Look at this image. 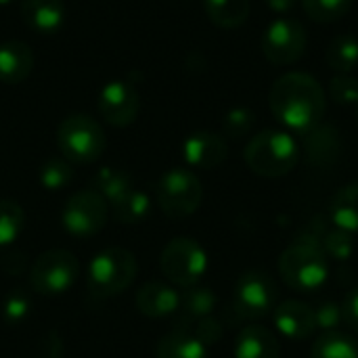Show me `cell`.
<instances>
[{
    "label": "cell",
    "instance_id": "obj_9",
    "mask_svg": "<svg viewBox=\"0 0 358 358\" xmlns=\"http://www.w3.org/2000/svg\"><path fill=\"white\" fill-rule=\"evenodd\" d=\"M80 277V262L67 250L42 252L29 268V287L38 296H61Z\"/></svg>",
    "mask_w": 358,
    "mask_h": 358
},
{
    "label": "cell",
    "instance_id": "obj_23",
    "mask_svg": "<svg viewBox=\"0 0 358 358\" xmlns=\"http://www.w3.org/2000/svg\"><path fill=\"white\" fill-rule=\"evenodd\" d=\"M325 61L336 73H352L358 67V38L352 34H340L331 38L325 50Z\"/></svg>",
    "mask_w": 358,
    "mask_h": 358
},
{
    "label": "cell",
    "instance_id": "obj_29",
    "mask_svg": "<svg viewBox=\"0 0 358 358\" xmlns=\"http://www.w3.org/2000/svg\"><path fill=\"white\" fill-rule=\"evenodd\" d=\"M29 313H31V296L27 289L15 287L4 296L2 306H0V317L6 325L10 327L21 325L29 317Z\"/></svg>",
    "mask_w": 358,
    "mask_h": 358
},
{
    "label": "cell",
    "instance_id": "obj_2",
    "mask_svg": "<svg viewBox=\"0 0 358 358\" xmlns=\"http://www.w3.org/2000/svg\"><path fill=\"white\" fill-rule=\"evenodd\" d=\"M248 168L262 178L287 176L300 162V143L287 130L266 128L254 134L245 147Z\"/></svg>",
    "mask_w": 358,
    "mask_h": 358
},
{
    "label": "cell",
    "instance_id": "obj_7",
    "mask_svg": "<svg viewBox=\"0 0 358 358\" xmlns=\"http://www.w3.org/2000/svg\"><path fill=\"white\" fill-rule=\"evenodd\" d=\"M159 210L174 220L193 216L203 201V185L191 170L172 168L162 174L155 187Z\"/></svg>",
    "mask_w": 358,
    "mask_h": 358
},
{
    "label": "cell",
    "instance_id": "obj_20",
    "mask_svg": "<svg viewBox=\"0 0 358 358\" xmlns=\"http://www.w3.org/2000/svg\"><path fill=\"white\" fill-rule=\"evenodd\" d=\"M327 218L334 227L357 235L358 233V182H348L336 191L329 201Z\"/></svg>",
    "mask_w": 358,
    "mask_h": 358
},
{
    "label": "cell",
    "instance_id": "obj_35",
    "mask_svg": "<svg viewBox=\"0 0 358 358\" xmlns=\"http://www.w3.org/2000/svg\"><path fill=\"white\" fill-rule=\"evenodd\" d=\"M315 323L317 329L321 334H331V331H340V325L344 323V315H342V304L338 302H323L315 308Z\"/></svg>",
    "mask_w": 358,
    "mask_h": 358
},
{
    "label": "cell",
    "instance_id": "obj_30",
    "mask_svg": "<svg viewBox=\"0 0 358 358\" xmlns=\"http://www.w3.org/2000/svg\"><path fill=\"white\" fill-rule=\"evenodd\" d=\"M302 8L317 23H336L348 15L352 0H302Z\"/></svg>",
    "mask_w": 358,
    "mask_h": 358
},
{
    "label": "cell",
    "instance_id": "obj_14",
    "mask_svg": "<svg viewBox=\"0 0 358 358\" xmlns=\"http://www.w3.org/2000/svg\"><path fill=\"white\" fill-rule=\"evenodd\" d=\"M182 157L189 166L199 170H214L229 157V145L222 134L197 130L182 143Z\"/></svg>",
    "mask_w": 358,
    "mask_h": 358
},
{
    "label": "cell",
    "instance_id": "obj_1",
    "mask_svg": "<svg viewBox=\"0 0 358 358\" xmlns=\"http://www.w3.org/2000/svg\"><path fill=\"white\" fill-rule=\"evenodd\" d=\"M268 107L287 132L306 134L323 122L327 96L319 80L306 71H289L275 80Z\"/></svg>",
    "mask_w": 358,
    "mask_h": 358
},
{
    "label": "cell",
    "instance_id": "obj_38",
    "mask_svg": "<svg viewBox=\"0 0 358 358\" xmlns=\"http://www.w3.org/2000/svg\"><path fill=\"white\" fill-rule=\"evenodd\" d=\"M342 315H344V325L355 336H358V285L346 294L342 302Z\"/></svg>",
    "mask_w": 358,
    "mask_h": 358
},
{
    "label": "cell",
    "instance_id": "obj_36",
    "mask_svg": "<svg viewBox=\"0 0 358 358\" xmlns=\"http://www.w3.org/2000/svg\"><path fill=\"white\" fill-rule=\"evenodd\" d=\"M331 222L327 218V214H319L315 218H310L296 235V241H306V243H313V245H319L321 248V241L325 237V233L329 231Z\"/></svg>",
    "mask_w": 358,
    "mask_h": 358
},
{
    "label": "cell",
    "instance_id": "obj_39",
    "mask_svg": "<svg viewBox=\"0 0 358 358\" xmlns=\"http://www.w3.org/2000/svg\"><path fill=\"white\" fill-rule=\"evenodd\" d=\"M0 266H2V271H4L6 275L17 277V275H23V273H25V268H27V258H25L23 252H10V254H6V256L2 258Z\"/></svg>",
    "mask_w": 358,
    "mask_h": 358
},
{
    "label": "cell",
    "instance_id": "obj_21",
    "mask_svg": "<svg viewBox=\"0 0 358 358\" xmlns=\"http://www.w3.org/2000/svg\"><path fill=\"white\" fill-rule=\"evenodd\" d=\"M155 358H208V346L189 331L172 329L157 342Z\"/></svg>",
    "mask_w": 358,
    "mask_h": 358
},
{
    "label": "cell",
    "instance_id": "obj_28",
    "mask_svg": "<svg viewBox=\"0 0 358 358\" xmlns=\"http://www.w3.org/2000/svg\"><path fill=\"white\" fill-rule=\"evenodd\" d=\"M25 227V212L13 199H0V248L17 241Z\"/></svg>",
    "mask_w": 358,
    "mask_h": 358
},
{
    "label": "cell",
    "instance_id": "obj_26",
    "mask_svg": "<svg viewBox=\"0 0 358 358\" xmlns=\"http://www.w3.org/2000/svg\"><path fill=\"white\" fill-rule=\"evenodd\" d=\"M218 306V298L210 287H187L185 294L180 296V308H182V319L187 321H197L203 317H210Z\"/></svg>",
    "mask_w": 358,
    "mask_h": 358
},
{
    "label": "cell",
    "instance_id": "obj_31",
    "mask_svg": "<svg viewBox=\"0 0 358 358\" xmlns=\"http://www.w3.org/2000/svg\"><path fill=\"white\" fill-rule=\"evenodd\" d=\"M38 178L46 191H61L73 180V166L65 157H50L42 164Z\"/></svg>",
    "mask_w": 358,
    "mask_h": 358
},
{
    "label": "cell",
    "instance_id": "obj_19",
    "mask_svg": "<svg viewBox=\"0 0 358 358\" xmlns=\"http://www.w3.org/2000/svg\"><path fill=\"white\" fill-rule=\"evenodd\" d=\"M34 69V52L21 40H6L0 44V82L21 84Z\"/></svg>",
    "mask_w": 358,
    "mask_h": 358
},
{
    "label": "cell",
    "instance_id": "obj_17",
    "mask_svg": "<svg viewBox=\"0 0 358 358\" xmlns=\"http://www.w3.org/2000/svg\"><path fill=\"white\" fill-rule=\"evenodd\" d=\"M19 13L23 23L38 34H55L65 23L63 0H21Z\"/></svg>",
    "mask_w": 358,
    "mask_h": 358
},
{
    "label": "cell",
    "instance_id": "obj_13",
    "mask_svg": "<svg viewBox=\"0 0 358 358\" xmlns=\"http://www.w3.org/2000/svg\"><path fill=\"white\" fill-rule=\"evenodd\" d=\"M344 151L342 134L331 124H319L308 130L300 145V159H304L313 168H331L338 164Z\"/></svg>",
    "mask_w": 358,
    "mask_h": 358
},
{
    "label": "cell",
    "instance_id": "obj_18",
    "mask_svg": "<svg viewBox=\"0 0 358 358\" xmlns=\"http://www.w3.org/2000/svg\"><path fill=\"white\" fill-rule=\"evenodd\" d=\"M235 358H281L279 338L262 325H245L235 340Z\"/></svg>",
    "mask_w": 358,
    "mask_h": 358
},
{
    "label": "cell",
    "instance_id": "obj_22",
    "mask_svg": "<svg viewBox=\"0 0 358 358\" xmlns=\"http://www.w3.org/2000/svg\"><path fill=\"white\" fill-rule=\"evenodd\" d=\"M208 19L222 29H237L250 17V0H203Z\"/></svg>",
    "mask_w": 358,
    "mask_h": 358
},
{
    "label": "cell",
    "instance_id": "obj_16",
    "mask_svg": "<svg viewBox=\"0 0 358 358\" xmlns=\"http://www.w3.org/2000/svg\"><path fill=\"white\" fill-rule=\"evenodd\" d=\"M134 304L141 315L149 319H164L180 308V294L168 283L149 281L136 292Z\"/></svg>",
    "mask_w": 358,
    "mask_h": 358
},
{
    "label": "cell",
    "instance_id": "obj_5",
    "mask_svg": "<svg viewBox=\"0 0 358 358\" xmlns=\"http://www.w3.org/2000/svg\"><path fill=\"white\" fill-rule=\"evenodd\" d=\"M279 289L273 277L264 271L243 273L233 292V302L224 310L227 325H239L243 321H258L273 315L277 306Z\"/></svg>",
    "mask_w": 358,
    "mask_h": 358
},
{
    "label": "cell",
    "instance_id": "obj_8",
    "mask_svg": "<svg viewBox=\"0 0 358 358\" xmlns=\"http://www.w3.org/2000/svg\"><path fill=\"white\" fill-rule=\"evenodd\" d=\"M159 268L164 277L178 287H193L208 271L206 250L191 237H176L168 241L159 254Z\"/></svg>",
    "mask_w": 358,
    "mask_h": 358
},
{
    "label": "cell",
    "instance_id": "obj_24",
    "mask_svg": "<svg viewBox=\"0 0 358 358\" xmlns=\"http://www.w3.org/2000/svg\"><path fill=\"white\" fill-rule=\"evenodd\" d=\"M96 193H101L105 197V201L109 203V208L113 203H117L124 195H128L134 185H132V176L124 170L117 168H101L94 178H92V187Z\"/></svg>",
    "mask_w": 358,
    "mask_h": 358
},
{
    "label": "cell",
    "instance_id": "obj_41",
    "mask_svg": "<svg viewBox=\"0 0 358 358\" xmlns=\"http://www.w3.org/2000/svg\"><path fill=\"white\" fill-rule=\"evenodd\" d=\"M13 0H0V6H4V4H10Z\"/></svg>",
    "mask_w": 358,
    "mask_h": 358
},
{
    "label": "cell",
    "instance_id": "obj_4",
    "mask_svg": "<svg viewBox=\"0 0 358 358\" xmlns=\"http://www.w3.org/2000/svg\"><path fill=\"white\" fill-rule=\"evenodd\" d=\"M138 275L136 256L126 248H107L99 252L86 271V287L99 298H113L124 294Z\"/></svg>",
    "mask_w": 358,
    "mask_h": 358
},
{
    "label": "cell",
    "instance_id": "obj_37",
    "mask_svg": "<svg viewBox=\"0 0 358 358\" xmlns=\"http://www.w3.org/2000/svg\"><path fill=\"white\" fill-rule=\"evenodd\" d=\"M63 352H65V346H63L59 331L50 329L40 338L38 348H36V358H63Z\"/></svg>",
    "mask_w": 358,
    "mask_h": 358
},
{
    "label": "cell",
    "instance_id": "obj_15",
    "mask_svg": "<svg viewBox=\"0 0 358 358\" xmlns=\"http://www.w3.org/2000/svg\"><path fill=\"white\" fill-rule=\"evenodd\" d=\"M273 323L285 340L294 342L308 340L317 331L315 308L302 300H285L277 304L273 310Z\"/></svg>",
    "mask_w": 358,
    "mask_h": 358
},
{
    "label": "cell",
    "instance_id": "obj_42",
    "mask_svg": "<svg viewBox=\"0 0 358 358\" xmlns=\"http://www.w3.org/2000/svg\"><path fill=\"white\" fill-rule=\"evenodd\" d=\"M355 107H357V120H358V103H357V105H355Z\"/></svg>",
    "mask_w": 358,
    "mask_h": 358
},
{
    "label": "cell",
    "instance_id": "obj_33",
    "mask_svg": "<svg viewBox=\"0 0 358 358\" xmlns=\"http://www.w3.org/2000/svg\"><path fill=\"white\" fill-rule=\"evenodd\" d=\"M254 126H256V115L248 107H233L222 117V132H224V136L235 138V141L248 136L254 130Z\"/></svg>",
    "mask_w": 358,
    "mask_h": 358
},
{
    "label": "cell",
    "instance_id": "obj_32",
    "mask_svg": "<svg viewBox=\"0 0 358 358\" xmlns=\"http://www.w3.org/2000/svg\"><path fill=\"white\" fill-rule=\"evenodd\" d=\"M321 250L329 260L336 262H348L355 256V239L350 233L338 229V227H329V231L325 233L323 241H321Z\"/></svg>",
    "mask_w": 358,
    "mask_h": 358
},
{
    "label": "cell",
    "instance_id": "obj_34",
    "mask_svg": "<svg viewBox=\"0 0 358 358\" xmlns=\"http://www.w3.org/2000/svg\"><path fill=\"white\" fill-rule=\"evenodd\" d=\"M329 96L336 105H357L358 78L352 73H336L329 82Z\"/></svg>",
    "mask_w": 358,
    "mask_h": 358
},
{
    "label": "cell",
    "instance_id": "obj_11",
    "mask_svg": "<svg viewBox=\"0 0 358 358\" xmlns=\"http://www.w3.org/2000/svg\"><path fill=\"white\" fill-rule=\"evenodd\" d=\"M308 36L304 25L292 17H279L262 34V52L273 65H292L306 52Z\"/></svg>",
    "mask_w": 358,
    "mask_h": 358
},
{
    "label": "cell",
    "instance_id": "obj_25",
    "mask_svg": "<svg viewBox=\"0 0 358 358\" xmlns=\"http://www.w3.org/2000/svg\"><path fill=\"white\" fill-rule=\"evenodd\" d=\"M310 358H358V342L344 331L321 334L313 342Z\"/></svg>",
    "mask_w": 358,
    "mask_h": 358
},
{
    "label": "cell",
    "instance_id": "obj_40",
    "mask_svg": "<svg viewBox=\"0 0 358 358\" xmlns=\"http://www.w3.org/2000/svg\"><path fill=\"white\" fill-rule=\"evenodd\" d=\"M296 2H298V0H264V4H266L273 13H281V15L289 13V10L296 6Z\"/></svg>",
    "mask_w": 358,
    "mask_h": 358
},
{
    "label": "cell",
    "instance_id": "obj_10",
    "mask_svg": "<svg viewBox=\"0 0 358 358\" xmlns=\"http://www.w3.org/2000/svg\"><path fill=\"white\" fill-rule=\"evenodd\" d=\"M109 218V203L94 189H84L73 193L61 212L63 229L78 239L92 237L103 231Z\"/></svg>",
    "mask_w": 358,
    "mask_h": 358
},
{
    "label": "cell",
    "instance_id": "obj_6",
    "mask_svg": "<svg viewBox=\"0 0 358 358\" xmlns=\"http://www.w3.org/2000/svg\"><path fill=\"white\" fill-rule=\"evenodd\" d=\"M57 147L69 164H92L105 153L107 138L94 117L73 113L59 124Z\"/></svg>",
    "mask_w": 358,
    "mask_h": 358
},
{
    "label": "cell",
    "instance_id": "obj_12",
    "mask_svg": "<svg viewBox=\"0 0 358 358\" xmlns=\"http://www.w3.org/2000/svg\"><path fill=\"white\" fill-rule=\"evenodd\" d=\"M96 109L109 126L126 128L138 117L141 111L138 90L126 80L107 82L99 92Z\"/></svg>",
    "mask_w": 358,
    "mask_h": 358
},
{
    "label": "cell",
    "instance_id": "obj_3",
    "mask_svg": "<svg viewBox=\"0 0 358 358\" xmlns=\"http://www.w3.org/2000/svg\"><path fill=\"white\" fill-rule=\"evenodd\" d=\"M279 275L289 289L315 294L329 279V258L319 245L294 239L279 258Z\"/></svg>",
    "mask_w": 358,
    "mask_h": 358
},
{
    "label": "cell",
    "instance_id": "obj_27",
    "mask_svg": "<svg viewBox=\"0 0 358 358\" xmlns=\"http://www.w3.org/2000/svg\"><path fill=\"white\" fill-rule=\"evenodd\" d=\"M113 212V218L122 224H138L151 214V199L147 193L132 189L128 195H124L117 203L109 208Z\"/></svg>",
    "mask_w": 358,
    "mask_h": 358
}]
</instances>
